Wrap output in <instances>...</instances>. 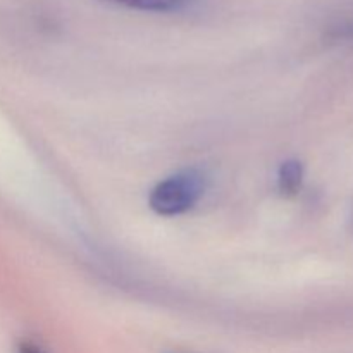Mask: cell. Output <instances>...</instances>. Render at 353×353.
I'll use <instances>...</instances> for the list:
<instances>
[{"label":"cell","instance_id":"4","mask_svg":"<svg viewBox=\"0 0 353 353\" xmlns=\"http://www.w3.org/2000/svg\"><path fill=\"white\" fill-rule=\"evenodd\" d=\"M17 353H45L38 345H34L33 341H21Z\"/></svg>","mask_w":353,"mask_h":353},{"label":"cell","instance_id":"2","mask_svg":"<svg viewBox=\"0 0 353 353\" xmlns=\"http://www.w3.org/2000/svg\"><path fill=\"white\" fill-rule=\"evenodd\" d=\"M303 164L296 159H288L278 169V190L286 196H293L302 190L303 185Z\"/></svg>","mask_w":353,"mask_h":353},{"label":"cell","instance_id":"1","mask_svg":"<svg viewBox=\"0 0 353 353\" xmlns=\"http://www.w3.org/2000/svg\"><path fill=\"white\" fill-rule=\"evenodd\" d=\"M207 174L199 168H188L161 179L148 195V205L164 217L181 216L192 210L207 190Z\"/></svg>","mask_w":353,"mask_h":353},{"label":"cell","instance_id":"3","mask_svg":"<svg viewBox=\"0 0 353 353\" xmlns=\"http://www.w3.org/2000/svg\"><path fill=\"white\" fill-rule=\"evenodd\" d=\"M128 9L143 10V12H157V14H171L179 12L192 6L195 0H110Z\"/></svg>","mask_w":353,"mask_h":353}]
</instances>
